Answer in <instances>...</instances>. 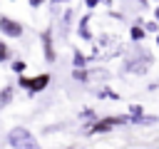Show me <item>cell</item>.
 <instances>
[{
    "mask_svg": "<svg viewBox=\"0 0 159 149\" xmlns=\"http://www.w3.org/2000/svg\"><path fill=\"white\" fill-rule=\"evenodd\" d=\"M139 2H147V0H139Z\"/></svg>",
    "mask_w": 159,
    "mask_h": 149,
    "instance_id": "d6986e66",
    "label": "cell"
},
{
    "mask_svg": "<svg viewBox=\"0 0 159 149\" xmlns=\"http://www.w3.org/2000/svg\"><path fill=\"white\" fill-rule=\"evenodd\" d=\"M10 55H12V50L0 40V62H7V60H10Z\"/></svg>",
    "mask_w": 159,
    "mask_h": 149,
    "instance_id": "9c48e42d",
    "label": "cell"
},
{
    "mask_svg": "<svg viewBox=\"0 0 159 149\" xmlns=\"http://www.w3.org/2000/svg\"><path fill=\"white\" fill-rule=\"evenodd\" d=\"M50 2H65V0H50Z\"/></svg>",
    "mask_w": 159,
    "mask_h": 149,
    "instance_id": "e0dca14e",
    "label": "cell"
},
{
    "mask_svg": "<svg viewBox=\"0 0 159 149\" xmlns=\"http://www.w3.org/2000/svg\"><path fill=\"white\" fill-rule=\"evenodd\" d=\"M129 122H132L129 117H102V119L87 124L84 132H87V134H104V132H109V129H114V127H122V124H129Z\"/></svg>",
    "mask_w": 159,
    "mask_h": 149,
    "instance_id": "7a4b0ae2",
    "label": "cell"
},
{
    "mask_svg": "<svg viewBox=\"0 0 159 149\" xmlns=\"http://www.w3.org/2000/svg\"><path fill=\"white\" fill-rule=\"evenodd\" d=\"M87 25H89V17L84 15V17L80 20V35H82L84 40H89V30H87Z\"/></svg>",
    "mask_w": 159,
    "mask_h": 149,
    "instance_id": "ba28073f",
    "label": "cell"
},
{
    "mask_svg": "<svg viewBox=\"0 0 159 149\" xmlns=\"http://www.w3.org/2000/svg\"><path fill=\"white\" fill-rule=\"evenodd\" d=\"M147 30H149V32H159V25H157V22H147V25H144V32H147Z\"/></svg>",
    "mask_w": 159,
    "mask_h": 149,
    "instance_id": "4fadbf2b",
    "label": "cell"
},
{
    "mask_svg": "<svg viewBox=\"0 0 159 149\" xmlns=\"http://www.w3.org/2000/svg\"><path fill=\"white\" fill-rule=\"evenodd\" d=\"M75 70H84V55L80 50H75Z\"/></svg>",
    "mask_w": 159,
    "mask_h": 149,
    "instance_id": "30bf717a",
    "label": "cell"
},
{
    "mask_svg": "<svg viewBox=\"0 0 159 149\" xmlns=\"http://www.w3.org/2000/svg\"><path fill=\"white\" fill-rule=\"evenodd\" d=\"M154 15H157V20H159V5H157V10H154Z\"/></svg>",
    "mask_w": 159,
    "mask_h": 149,
    "instance_id": "2e32d148",
    "label": "cell"
},
{
    "mask_svg": "<svg viewBox=\"0 0 159 149\" xmlns=\"http://www.w3.org/2000/svg\"><path fill=\"white\" fill-rule=\"evenodd\" d=\"M84 5H87V7H89V10H92V7H97V5H99V0H87V2H84Z\"/></svg>",
    "mask_w": 159,
    "mask_h": 149,
    "instance_id": "5bb4252c",
    "label": "cell"
},
{
    "mask_svg": "<svg viewBox=\"0 0 159 149\" xmlns=\"http://www.w3.org/2000/svg\"><path fill=\"white\" fill-rule=\"evenodd\" d=\"M10 102H12V87L7 84V87H2V92H0V109L7 107Z\"/></svg>",
    "mask_w": 159,
    "mask_h": 149,
    "instance_id": "52a82bcc",
    "label": "cell"
},
{
    "mask_svg": "<svg viewBox=\"0 0 159 149\" xmlns=\"http://www.w3.org/2000/svg\"><path fill=\"white\" fill-rule=\"evenodd\" d=\"M40 40H42V55H45V62H55V60H57V52H55V42H52V30H42Z\"/></svg>",
    "mask_w": 159,
    "mask_h": 149,
    "instance_id": "5b68a950",
    "label": "cell"
},
{
    "mask_svg": "<svg viewBox=\"0 0 159 149\" xmlns=\"http://www.w3.org/2000/svg\"><path fill=\"white\" fill-rule=\"evenodd\" d=\"M42 2H45V0H30V5H32V7H40Z\"/></svg>",
    "mask_w": 159,
    "mask_h": 149,
    "instance_id": "9a60e30c",
    "label": "cell"
},
{
    "mask_svg": "<svg viewBox=\"0 0 159 149\" xmlns=\"http://www.w3.org/2000/svg\"><path fill=\"white\" fill-rule=\"evenodd\" d=\"M157 47H159V32H157Z\"/></svg>",
    "mask_w": 159,
    "mask_h": 149,
    "instance_id": "ac0fdd59",
    "label": "cell"
},
{
    "mask_svg": "<svg viewBox=\"0 0 159 149\" xmlns=\"http://www.w3.org/2000/svg\"><path fill=\"white\" fill-rule=\"evenodd\" d=\"M144 35H147V32H144V25H142V22H134L132 30H129V37H132L134 42H139V40H144Z\"/></svg>",
    "mask_w": 159,
    "mask_h": 149,
    "instance_id": "8992f818",
    "label": "cell"
},
{
    "mask_svg": "<svg viewBox=\"0 0 159 149\" xmlns=\"http://www.w3.org/2000/svg\"><path fill=\"white\" fill-rule=\"evenodd\" d=\"M0 32H2L5 37H10V40H17V37H22L25 27H22L20 20H12V17H7V15H0Z\"/></svg>",
    "mask_w": 159,
    "mask_h": 149,
    "instance_id": "277c9868",
    "label": "cell"
},
{
    "mask_svg": "<svg viewBox=\"0 0 159 149\" xmlns=\"http://www.w3.org/2000/svg\"><path fill=\"white\" fill-rule=\"evenodd\" d=\"M7 144H10L12 149H42L40 142L35 139V134H32L30 129H25V127L10 129V132H7Z\"/></svg>",
    "mask_w": 159,
    "mask_h": 149,
    "instance_id": "6da1fadb",
    "label": "cell"
},
{
    "mask_svg": "<svg viewBox=\"0 0 159 149\" xmlns=\"http://www.w3.org/2000/svg\"><path fill=\"white\" fill-rule=\"evenodd\" d=\"M25 67H27V65H25V62H22V60H15V62H12V65H10V70H12V72H15V74H22V72H25Z\"/></svg>",
    "mask_w": 159,
    "mask_h": 149,
    "instance_id": "8fae6325",
    "label": "cell"
},
{
    "mask_svg": "<svg viewBox=\"0 0 159 149\" xmlns=\"http://www.w3.org/2000/svg\"><path fill=\"white\" fill-rule=\"evenodd\" d=\"M72 77H75V79H87L89 74H87V70H75V72H72Z\"/></svg>",
    "mask_w": 159,
    "mask_h": 149,
    "instance_id": "7c38bea8",
    "label": "cell"
},
{
    "mask_svg": "<svg viewBox=\"0 0 159 149\" xmlns=\"http://www.w3.org/2000/svg\"><path fill=\"white\" fill-rule=\"evenodd\" d=\"M17 84H20L22 89H27L30 94H35V92H42L45 87H50V74H47V72H42V74H32V77L20 74Z\"/></svg>",
    "mask_w": 159,
    "mask_h": 149,
    "instance_id": "3957f363",
    "label": "cell"
}]
</instances>
